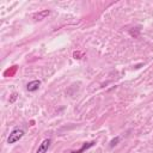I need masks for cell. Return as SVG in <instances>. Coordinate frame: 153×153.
<instances>
[{"label": "cell", "instance_id": "277c9868", "mask_svg": "<svg viewBox=\"0 0 153 153\" xmlns=\"http://www.w3.org/2000/svg\"><path fill=\"white\" fill-rule=\"evenodd\" d=\"M39 85H41V81H39V80H32V81H30V82L26 85V90H27L29 92H35V91L38 90Z\"/></svg>", "mask_w": 153, "mask_h": 153}, {"label": "cell", "instance_id": "3957f363", "mask_svg": "<svg viewBox=\"0 0 153 153\" xmlns=\"http://www.w3.org/2000/svg\"><path fill=\"white\" fill-rule=\"evenodd\" d=\"M49 14H50V11H49V10H43V11H39V12L35 13V14L32 16V18H33L35 20H43V19H45Z\"/></svg>", "mask_w": 153, "mask_h": 153}, {"label": "cell", "instance_id": "5b68a950", "mask_svg": "<svg viewBox=\"0 0 153 153\" xmlns=\"http://www.w3.org/2000/svg\"><path fill=\"white\" fill-rule=\"evenodd\" d=\"M96 142L94 141H91V142H87V143H85V145H82V147L79 149V151H75V152H73V153H82L85 149H87V148H90V147H92L93 145H94Z\"/></svg>", "mask_w": 153, "mask_h": 153}, {"label": "cell", "instance_id": "8992f818", "mask_svg": "<svg viewBox=\"0 0 153 153\" xmlns=\"http://www.w3.org/2000/svg\"><path fill=\"white\" fill-rule=\"evenodd\" d=\"M118 140H120V137L117 136L116 139H114V140H111V142H110V147H114L115 145H117V142H118Z\"/></svg>", "mask_w": 153, "mask_h": 153}, {"label": "cell", "instance_id": "52a82bcc", "mask_svg": "<svg viewBox=\"0 0 153 153\" xmlns=\"http://www.w3.org/2000/svg\"><path fill=\"white\" fill-rule=\"evenodd\" d=\"M16 98H17V94H16V93H13V94H12V98L10 99V102H13Z\"/></svg>", "mask_w": 153, "mask_h": 153}, {"label": "cell", "instance_id": "7a4b0ae2", "mask_svg": "<svg viewBox=\"0 0 153 153\" xmlns=\"http://www.w3.org/2000/svg\"><path fill=\"white\" fill-rule=\"evenodd\" d=\"M50 143H51V140H50V139H44V140L41 142V145L38 146L36 153H47V151H48Z\"/></svg>", "mask_w": 153, "mask_h": 153}, {"label": "cell", "instance_id": "6da1fadb", "mask_svg": "<svg viewBox=\"0 0 153 153\" xmlns=\"http://www.w3.org/2000/svg\"><path fill=\"white\" fill-rule=\"evenodd\" d=\"M23 136H24V130H23V129H19V128H16V129H13V130L10 133V135H8V137H7V143L12 145V143L19 141Z\"/></svg>", "mask_w": 153, "mask_h": 153}]
</instances>
